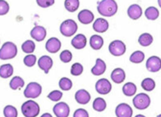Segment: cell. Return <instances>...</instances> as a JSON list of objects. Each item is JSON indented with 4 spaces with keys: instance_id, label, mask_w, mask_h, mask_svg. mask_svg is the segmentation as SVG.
I'll return each mask as SVG.
<instances>
[{
    "instance_id": "cell-1",
    "label": "cell",
    "mask_w": 161,
    "mask_h": 117,
    "mask_svg": "<svg viewBox=\"0 0 161 117\" xmlns=\"http://www.w3.org/2000/svg\"><path fill=\"white\" fill-rule=\"evenodd\" d=\"M97 10L102 16L111 17L117 12L118 6L114 0H103L98 3Z\"/></svg>"
},
{
    "instance_id": "cell-2",
    "label": "cell",
    "mask_w": 161,
    "mask_h": 117,
    "mask_svg": "<svg viewBox=\"0 0 161 117\" xmlns=\"http://www.w3.org/2000/svg\"><path fill=\"white\" fill-rule=\"evenodd\" d=\"M21 112L25 117H37L39 115L40 107L34 100H28L22 104Z\"/></svg>"
},
{
    "instance_id": "cell-3",
    "label": "cell",
    "mask_w": 161,
    "mask_h": 117,
    "mask_svg": "<svg viewBox=\"0 0 161 117\" xmlns=\"http://www.w3.org/2000/svg\"><path fill=\"white\" fill-rule=\"evenodd\" d=\"M17 55V47L12 42H7L0 49V59L7 60L15 58Z\"/></svg>"
},
{
    "instance_id": "cell-4",
    "label": "cell",
    "mask_w": 161,
    "mask_h": 117,
    "mask_svg": "<svg viewBox=\"0 0 161 117\" xmlns=\"http://www.w3.org/2000/svg\"><path fill=\"white\" fill-rule=\"evenodd\" d=\"M78 26L73 20H66L61 24L59 30L60 33L65 37H72L77 31Z\"/></svg>"
},
{
    "instance_id": "cell-5",
    "label": "cell",
    "mask_w": 161,
    "mask_h": 117,
    "mask_svg": "<svg viewBox=\"0 0 161 117\" xmlns=\"http://www.w3.org/2000/svg\"><path fill=\"white\" fill-rule=\"evenodd\" d=\"M42 86L37 82H30L24 91V95L28 98H37L42 94Z\"/></svg>"
},
{
    "instance_id": "cell-6",
    "label": "cell",
    "mask_w": 161,
    "mask_h": 117,
    "mask_svg": "<svg viewBox=\"0 0 161 117\" xmlns=\"http://www.w3.org/2000/svg\"><path fill=\"white\" fill-rule=\"evenodd\" d=\"M133 103L134 107L138 110L147 109L151 104V98L147 94L140 93L137 94L133 99Z\"/></svg>"
},
{
    "instance_id": "cell-7",
    "label": "cell",
    "mask_w": 161,
    "mask_h": 117,
    "mask_svg": "<svg viewBox=\"0 0 161 117\" xmlns=\"http://www.w3.org/2000/svg\"><path fill=\"white\" fill-rule=\"evenodd\" d=\"M109 51L114 56H121L125 53L126 46L124 42L120 40L112 41L109 45Z\"/></svg>"
},
{
    "instance_id": "cell-8",
    "label": "cell",
    "mask_w": 161,
    "mask_h": 117,
    "mask_svg": "<svg viewBox=\"0 0 161 117\" xmlns=\"http://www.w3.org/2000/svg\"><path fill=\"white\" fill-rule=\"evenodd\" d=\"M112 84L111 82L106 79V78H102L99 79L95 84V90L100 94H109L112 90Z\"/></svg>"
},
{
    "instance_id": "cell-9",
    "label": "cell",
    "mask_w": 161,
    "mask_h": 117,
    "mask_svg": "<svg viewBox=\"0 0 161 117\" xmlns=\"http://www.w3.org/2000/svg\"><path fill=\"white\" fill-rule=\"evenodd\" d=\"M53 111L56 117H68L70 113V108L66 103L60 102L54 106Z\"/></svg>"
},
{
    "instance_id": "cell-10",
    "label": "cell",
    "mask_w": 161,
    "mask_h": 117,
    "mask_svg": "<svg viewBox=\"0 0 161 117\" xmlns=\"http://www.w3.org/2000/svg\"><path fill=\"white\" fill-rule=\"evenodd\" d=\"M146 67L151 72H159L161 68L160 58L158 56H151L146 63Z\"/></svg>"
},
{
    "instance_id": "cell-11",
    "label": "cell",
    "mask_w": 161,
    "mask_h": 117,
    "mask_svg": "<svg viewBox=\"0 0 161 117\" xmlns=\"http://www.w3.org/2000/svg\"><path fill=\"white\" fill-rule=\"evenodd\" d=\"M116 115L117 117H132L133 109L129 104L120 103L116 107Z\"/></svg>"
},
{
    "instance_id": "cell-12",
    "label": "cell",
    "mask_w": 161,
    "mask_h": 117,
    "mask_svg": "<svg viewBox=\"0 0 161 117\" xmlns=\"http://www.w3.org/2000/svg\"><path fill=\"white\" fill-rule=\"evenodd\" d=\"M38 67L41 68L42 70H43L46 74H47L49 72L50 69L52 68V65H53V60L52 58L50 56H47V55H42V57H40V58L38 59Z\"/></svg>"
},
{
    "instance_id": "cell-13",
    "label": "cell",
    "mask_w": 161,
    "mask_h": 117,
    "mask_svg": "<svg viewBox=\"0 0 161 117\" xmlns=\"http://www.w3.org/2000/svg\"><path fill=\"white\" fill-rule=\"evenodd\" d=\"M30 35L37 42L43 41L47 36V30L43 26L37 25L32 29L30 32Z\"/></svg>"
},
{
    "instance_id": "cell-14",
    "label": "cell",
    "mask_w": 161,
    "mask_h": 117,
    "mask_svg": "<svg viewBox=\"0 0 161 117\" xmlns=\"http://www.w3.org/2000/svg\"><path fill=\"white\" fill-rule=\"evenodd\" d=\"M61 48V42L56 37H51L46 43V49L50 53L55 54L58 52Z\"/></svg>"
},
{
    "instance_id": "cell-15",
    "label": "cell",
    "mask_w": 161,
    "mask_h": 117,
    "mask_svg": "<svg viewBox=\"0 0 161 117\" xmlns=\"http://www.w3.org/2000/svg\"><path fill=\"white\" fill-rule=\"evenodd\" d=\"M77 17H78L79 21L81 24H83V25H89V24L93 22L94 16L93 12H91L90 10L84 9L79 12Z\"/></svg>"
},
{
    "instance_id": "cell-16",
    "label": "cell",
    "mask_w": 161,
    "mask_h": 117,
    "mask_svg": "<svg viewBox=\"0 0 161 117\" xmlns=\"http://www.w3.org/2000/svg\"><path fill=\"white\" fill-rule=\"evenodd\" d=\"M109 28L108 20L103 18H98L93 24V29L97 33H105Z\"/></svg>"
},
{
    "instance_id": "cell-17",
    "label": "cell",
    "mask_w": 161,
    "mask_h": 117,
    "mask_svg": "<svg viewBox=\"0 0 161 117\" xmlns=\"http://www.w3.org/2000/svg\"><path fill=\"white\" fill-rule=\"evenodd\" d=\"M91 94L87 90H79L75 94V99L79 104L86 105L91 101Z\"/></svg>"
},
{
    "instance_id": "cell-18",
    "label": "cell",
    "mask_w": 161,
    "mask_h": 117,
    "mask_svg": "<svg viewBox=\"0 0 161 117\" xmlns=\"http://www.w3.org/2000/svg\"><path fill=\"white\" fill-rule=\"evenodd\" d=\"M71 43H72V46H73L74 48L77 49V50H80V49L85 48L87 43L86 37L84 34L79 33V34L75 36V37H73V39H72Z\"/></svg>"
},
{
    "instance_id": "cell-19",
    "label": "cell",
    "mask_w": 161,
    "mask_h": 117,
    "mask_svg": "<svg viewBox=\"0 0 161 117\" xmlns=\"http://www.w3.org/2000/svg\"><path fill=\"white\" fill-rule=\"evenodd\" d=\"M125 72L120 68H115L111 74V78H112V81L116 84H121L125 79Z\"/></svg>"
},
{
    "instance_id": "cell-20",
    "label": "cell",
    "mask_w": 161,
    "mask_h": 117,
    "mask_svg": "<svg viewBox=\"0 0 161 117\" xmlns=\"http://www.w3.org/2000/svg\"><path fill=\"white\" fill-rule=\"evenodd\" d=\"M127 13L132 20H138L142 15V9L138 4H132L128 8Z\"/></svg>"
},
{
    "instance_id": "cell-21",
    "label": "cell",
    "mask_w": 161,
    "mask_h": 117,
    "mask_svg": "<svg viewBox=\"0 0 161 117\" xmlns=\"http://www.w3.org/2000/svg\"><path fill=\"white\" fill-rule=\"evenodd\" d=\"M107 68V65L103 59L101 58H97L95 65L91 69V72L94 76H100L105 72Z\"/></svg>"
},
{
    "instance_id": "cell-22",
    "label": "cell",
    "mask_w": 161,
    "mask_h": 117,
    "mask_svg": "<svg viewBox=\"0 0 161 117\" xmlns=\"http://www.w3.org/2000/svg\"><path fill=\"white\" fill-rule=\"evenodd\" d=\"M90 44H91V47L94 50L98 51V50L102 48V47L103 46V39L101 36L94 34V35L91 36V40H90Z\"/></svg>"
},
{
    "instance_id": "cell-23",
    "label": "cell",
    "mask_w": 161,
    "mask_h": 117,
    "mask_svg": "<svg viewBox=\"0 0 161 117\" xmlns=\"http://www.w3.org/2000/svg\"><path fill=\"white\" fill-rule=\"evenodd\" d=\"M13 74V67L10 64H3L0 67V76L3 79H7Z\"/></svg>"
},
{
    "instance_id": "cell-24",
    "label": "cell",
    "mask_w": 161,
    "mask_h": 117,
    "mask_svg": "<svg viewBox=\"0 0 161 117\" xmlns=\"http://www.w3.org/2000/svg\"><path fill=\"white\" fill-rule=\"evenodd\" d=\"M122 91L125 96L132 97L135 94L136 91H137V86L132 82H128L125 85H124V86L122 88Z\"/></svg>"
},
{
    "instance_id": "cell-25",
    "label": "cell",
    "mask_w": 161,
    "mask_h": 117,
    "mask_svg": "<svg viewBox=\"0 0 161 117\" xmlns=\"http://www.w3.org/2000/svg\"><path fill=\"white\" fill-rule=\"evenodd\" d=\"M107 103L103 98H96L93 102V108L96 111H103L106 109Z\"/></svg>"
},
{
    "instance_id": "cell-26",
    "label": "cell",
    "mask_w": 161,
    "mask_h": 117,
    "mask_svg": "<svg viewBox=\"0 0 161 117\" xmlns=\"http://www.w3.org/2000/svg\"><path fill=\"white\" fill-rule=\"evenodd\" d=\"M145 16L150 20H155L159 16V10L155 7H149L146 9Z\"/></svg>"
},
{
    "instance_id": "cell-27",
    "label": "cell",
    "mask_w": 161,
    "mask_h": 117,
    "mask_svg": "<svg viewBox=\"0 0 161 117\" xmlns=\"http://www.w3.org/2000/svg\"><path fill=\"white\" fill-rule=\"evenodd\" d=\"M152 42H153V37L148 33H142L138 38V43L142 47H148L152 43Z\"/></svg>"
},
{
    "instance_id": "cell-28",
    "label": "cell",
    "mask_w": 161,
    "mask_h": 117,
    "mask_svg": "<svg viewBox=\"0 0 161 117\" xmlns=\"http://www.w3.org/2000/svg\"><path fill=\"white\" fill-rule=\"evenodd\" d=\"M80 6L79 0H65L64 7L69 12H74L78 9Z\"/></svg>"
},
{
    "instance_id": "cell-29",
    "label": "cell",
    "mask_w": 161,
    "mask_h": 117,
    "mask_svg": "<svg viewBox=\"0 0 161 117\" xmlns=\"http://www.w3.org/2000/svg\"><path fill=\"white\" fill-rule=\"evenodd\" d=\"M25 86V81L20 76H14L10 81V87L12 90H16L20 89Z\"/></svg>"
},
{
    "instance_id": "cell-30",
    "label": "cell",
    "mask_w": 161,
    "mask_h": 117,
    "mask_svg": "<svg viewBox=\"0 0 161 117\" xmlns=\"http://www.w3.org/2000/svg\"><path fill=\"white\" fill-rule=\"evenodd\" d=\"M144 58H145V54L141 51H134L130 55V60L134 64H140L144 60Z\"/></svg>"
},
{
    "instance_id": "cell-31",
    "label": "cell",
    "mask_w": 161,
    "mask_h": 117,
    "mask_svg": "<svg viewBox=\"0 0 161 117\" xmlns=\"http://www.w3.org/2000/svg\"><path fill=\"white\" fill-rule=\"evenodd\" d=\"M142 87L146 91H152L155 87V82L151 78H145L142 81Z\"/></svg>"
},
{
    "instance_id": "cell-32",
    "label": "cell",
    "mask_w": 161,
    "mask_h": 117,
    "mask_svg": "<svg viewBox=\"0 0 161 117\" xmlns=\"http://www.w3.org/2000/svg\"><path fill=\"white\" fill-rule=\"evenodd\" d=\"M21 49L23 52L26 53V54H31L35 50V44L32 40H27L22 44Z\"/></svg>"
},
{
    "instance_id": "cell-33",
    "label": "cell",
    "mask_w": 161,
    "mask_h": 117,
    "mask_svg": "<svg viewBox=\"0 0 161 117\" xmlns=\"http://www.w3.org/2000/svg\"><path fill=\"white\" fill-rule=\"evenodd\" d=\"M59 86L62 90L68 91V90H70L73 87V82L69 78L63 77L59 80Z\"/></svg>"
},
{
    "instance_id": "cell-34",
    "label": "cell",
    "mask_w": 161,
    "mask_h": 117,
    "mask_svg": "<svg viewBox=\"0 0 161 117\" xmlns=\"http://www.w3.org/2000/svg\"><path fill=\"white\" fill-rule=\"evenodd\" d=\"M3 115L5 117H17L18 111L15 107L12 105H8L4 107Z\"/></svg>"
},
{
    "instance_id": "cell-35",
    "label": "cell",
    "mask_w": 161,
    "mask_h": 117,
    "mask_svg": "<svg viewBox=\"0 0 161 117\" xmlns=\"http://www.w3.org/2000/svg\"><path fill=\"white\" fill-rule=\"evenodd\" d=\"M83 72V66L80 63H75L71 67V74L73 76H80Z\"/></svg>"
},
{
    "instance_id": "cell-36",
    "label": "cell",
    "mask_w": 161,
    "mask_h": 117,
    "mask_svg": "<svg viewBox=\"0 0 161 117\" xmlns=\"http://www.w3.org/2000/svg\"><path fill=\"white\" fill-rule=\"evenodd\" d=\"M59 58H60V60L63 63H69L72 60V58H73L72 52L70 51H68V50H64V51H63L60 53Z\"/></svg>"
},
{
    "instance_id": "cell-37",
    "label": "cell",
    "mask_w": 161,
    "mask_h": 117,
    "mask_svg": "<svg viewBox=\"0 0 161 117\" xmlns=\"http://www.w3.org/2000/svg\"><path fill=\"white\" fill-rule=\"evenodd\" d=\"M63 96V93L59 90H53L51 91L48 95H47V98L51 99V101L54 102H58L61 99V98Z\"/></svg>"
},
{
    "instance_id": "cell-38",
    "label": "cell",
    "mask_w": 161,
    "mask_h": 117,
    "mask_svg": "<svg viewBox=\"0 0 161 117\" xmlns=\"http://www.w3.org/2000/svg\"><path fill=\"white\" fill-rule=\"evenodd\" d=\"M37 58L34 55H28L24 58V64L27 67H33L36 64Z\"/></svg>"
},
{
    "instance_id": "cell-39",
    "label": "cell",
    "mask_w": 161,
    "mask_h": 117,
    "mask_svg": "<svg viewBox=\"0 0 161 117\" xmlns=\"http://www.w3.org/2000/svg\"><path fill=\"white\" fill-rule=\"evenodd\" d=\"M9 12V4L4 0H0V16H4Z\"/></svg>"
},
{
    "instance_id": "cell-40",
    "label": "cell",
    "mask_w": 161,
    "mask_h": 117,
    "mask_svg": "<svg viewBox=\"0 0 161 117\" xmlns=\"http://www.w3.org/2000/svg\"><path fill=\"white\" fill-rule=\"evenodd\" d=\"M38 6L42 8H47L52 6L55 3V0H37Z\"/></svg>"
},
{
    "instance_id": "cell-41",
    "label": "cell",
    "mask_w": 161,
    "mask_h": 117,
    "mask_svg": "<svg viewBox=\"0 0 161 117\" xmlns=\"http://www.w3.org/2000/svg\"><path fill=\"white\" fill-rule=\"evenodd\" d=\"M73 117H89V113L83 108H79L75 111Z\"/></svg>"
},
{
    "instance_id": "cell-42",
    "label": "cell",
    "mask_w": 161,
    "mask_h": 117,
    "mask_svg": "<svg viewBox=\"0 0 161 117\" xmlns=\"http://www.w3.org/2000/svg\"><path fill=\"white\" fill-rule=\"evenodd\" d=\"M41 117H53L50 113H44L43 115H42Z\"/></svg>"
},
{
    "instance_id": "cell-43",
    "label": "cell",
    "mask_w": 161,
    "mask_h": 117,
    "mask_svg": "<svg viewBox=\"0 0 161 117\" xmlns=\"http://www.w3.org/2000/svg\"><path fill=\"white\" fill-rule=\"evenodd\" d=\"M135 117H146V116L143 115H137Z\"/></svg>"
},
{
    "instance_id": "cell-44",
    "label": "cell",
    "mask_w": 161,
    "mask_h": 117,
    "mask_svg": "<svg viewBox=\"0 0 161 117\" xmlns=\"http://www.w3.org/2000/svg\"><path fill=\"white\" fill-rule=\"evenodd\" d=\"M157 117H161V115H157Z\"/></svg>"
}]
</instances>
